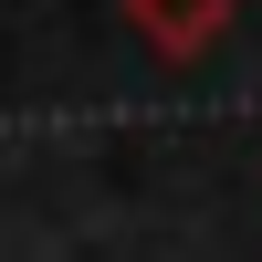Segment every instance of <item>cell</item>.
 Here are the masks:
<instances>
[{
  "instance_id": "cell-1",
  "label": "cell",
  "mask_w": 262,
  "mask_h": 262,
  "mask_svg": "<svg viewBox=\"0 0 262 262\" xmlns=\"http://www.w3.org/2000/svg\"><path fill=\"white\" fill-rule=\"evenodd\" d=\"M126 21H137L168 63H189V53H210V42H221L231 0H126Z\"/></svg>"
}]
</instances>
